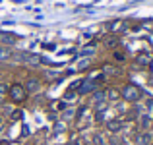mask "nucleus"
I'll return each instance as SVG.
<instances>
[{
  "instance_id": "obj_1",
  "label": "nucleus",
  "mask_w": 153,
  "mask_h": 145,
  "mask_svg": "<svg viewBox=\"0 0 153 145\" xmlns=\"http://www.w3.org/2000/svg\"><path fill=\"white\" fill-rule=\"evenodd\" d=\"M16 60H22L25 64H31V66H37V64L43 62V58L39 54H29V52H22V54L16 56Z\"/></svg>"
},
{
  "instance_id": "obj_2",
  "label": "nucleus",
  "mask_w": 153,
  "mask_h": 145,
  "mask_svg": "<svg viewBox=\"0 0 153 145\" xmlns=\"http://www.w3.org/2000/svg\"><path fill=\"white\" fill-rule=\"evenodd\" d=\"M122 97L126 101H138L140 97H142V91H140L136 85H126L122 89Z\"/></svg>"
},
{
  "instance_id": "obj_3",
  "label": "nucleus",
  "mask_w": 153,
  "mask_h": 145,
  "mask_svg": "<svg viewBox=\"0 0 153 145\" xmlns=\"http://www.w3.org/2000/svg\"><path fill=\"white\" fill-rule=\"evenodd\" d=\"M10 97L14 101H18V103H22L23 99H25V89H23V85H18V83H14V85L10 87Z\"/></svg>"
},
{
  "instance_id": "obj_4",
  "label": "nucleus",
  "mask_w": 153,
  "mask_h": 145,
  "mask_svg": "<svg viewBox=\"0 0 153 145\" xmlns=\"http://www.w3.org/2000/svg\"><path fill=\"white\" fill-rule=\"evenodd\" d=\"M95 87H97V81H95V79H82L78 91H79V95H85V93H91Z\"/></svg>"
},
{
  "instance_id": "obj_5",
  "label": "nucleus",
  "mask_w": 153,
  "mask_h": 145,
  "mask_svg": "<svg viewBox=\"0 0 153 145\" xmlns=\"http://www.w3.org/2000/svg\"><path fill=\"white\" fill-rule=\"evenodd\" d=\"M18 41V37H16V35H12V33H4V31H0V43H2V45H14V43Z\"/></svg>"
},
{
  "instance_id": "obj_6",
  "label": "nucleus",
  "mask_w": 153,
  "mask_h": 145,
  "mask_svg": "<svg viewBox=\"0 0 153 145\" xmlns=\"http://www.w3.org/2000/svg\"><path fill=\"white\" fill-rule=\"evenodd\" d=\"M39 87H41V83H39V79L31 78V79H27V83L23 85V89H25V91H29V93H33V91H37Z\"/></svg>"
},
{
  "instance_id": "obj_7",
  "label": "nucleus",
  "mask_w": 153,
  "mask_h": 145,
  "mask_svg": "<svg viewBox=\"0 0 153 145\" xmlns=\"http://www.w3.org/2000/svg\"><path fill=\"white\" fill-rule=\"evenodd\" d=\"M107 128H108L111 132H118L120 128H122V122H120V120H112V122H108Z\"/></svg>"
},
{
  "instance_id": "obj_8",
  "label": "nucleus",
  "mask_w": 153,
  "mask_h": 145,
  "mask_svg": "<svg viewBox=\"0 0 153 145\" xmlns=\"http://www.w3.org/2000/svg\"><path fill=\"white\" fill-rule=\"evenodd\" d=\"M10 56H12L10 47H0V60H6V58H10Z\"/></svg>"
},
{
  "instance_id": "obj_9",
  "label": "nucleus",
  "mask_w": 153,
  "mask_h": 145,
  "mask_svg": "<svg viewBox=\"0 0 153 145\" xmlns=\"http://www.w3.org/2000/svg\"><path fill=\"white\" fill-rule=\"evenodd\" d=\"M136 141H138L140 145H146L147 141H149V135H147V134H143V135H138V138H136Z\"/></svg>"
},
{
  "instance_id": "obj_10",
  "label": "nucleus",
  "mask_w": 153,
  "mask_h": 145,
  "mask_svg": "<svg viewBox=\"0 0 153 145\" xmlns=\"http://www.w3.org/2000/svg\"><path fill=\"white\" fill-rule=\"evenodd\" d=\"M52 108H54V110H64V108H66V103H64V101H56V103L52 104Z\"/></svg>"
},
{
  "instance_id": "obj_11",
  "label": "nucleus",
  "mask_w": 153,
  "mask_h": 145,
  "mask_svg": "<svg viewBox=\"0 0 153 145\" xmlns=\"http://www.w3.org/2000/svg\"><path fill=\"white\" fill-rule=\"evenodd\" d=\"M118 97H120V93L116 89H111V91H108V99H111V101H116Z\"/></svg>"
},
{
  "instance_id": "obj_12",
  "label": "nucleus",
  "mask_w": 153,
  "mask_h": 145,
  "mask_svg": "<svg viewBox=\"0 0 153 145\" xmlns=\"http://www.w3.org/2000/svg\"><path fill=\"white\" fill-rule=\"evenodd\" d=\"M105 95H107V93H103V91H99V93H95V95H93V101H95V103H101V101L105 99Z\"/></svg>"
},
{
  "instance_id": "obj_13",
  "label": "nucleus",
  "mask_w": 153,
  "mask_h": 145,
  "mask_svg": "<svg viewBox=\"0 0 153 145\" xmlns=\"http://www.w3.org/2000/svg\"><path fill=\"white\" fill-rule=\"evenodd\" d=\"M93 52H95L93 47H87V48H83V50H82V56H89V54H93Z\"/></svg>"
},
{
  "instance_id": "obj_14",
  "label": "nucleus",
  "mask_w": 153,
  "mask_h": 145,
  "mask_svg": "<svg viewBox=\"0 0 153 145\" xmlns=\"http://www.w3.org/2000/svg\"><path fill=\"white\" fill-rule=\"evenodd\" d=\"M105 45H107V47H116V39H108V41H105Z\"/></svg>"
},
{
  "instance_id": "obj_15",
  "label": "nucleus",
  "mask_w": 153,
  "mask_h": 145,
  "mask_svg": "<svg viewBox=\"0 0 153 145\" xmlns=\"http://www.w3.org/2000/svg\"><path fill=\"white\" fill-rule=\"evenodd\" d=\"M114 58H116V60H124V54H120V52H114Z\"/></svg>"
},
{
  "instance_id": "obj_16",
  "label": "nucleus",
  "mask_w": 153,
  "mask_h": 145,
  "mask_svg": "<svg viewBox=\"0 0 153 145\" xmlns=\"http://www.w3.org/2000/svg\"><path fill=\"white\" fill-rule=\"evenodd\" d=\"M6 91H8V87H6V85H0V95H4Z\"/></svg>"
},
{
  "instance_id": "obj_17",
  "label": "nucleus",
  "mask_w": 153,
  "mask_h": 145,
  "mask_svg": "<svg viewBox=\"0 0 153 145\" xmlns=\"http://www.w3.org/2000/svg\"><path fill=\"white\" fill-rule=\"evenodd\" d=\"M0 145H10V143H8V141H0Z\"/></svg>"
},
{
  "instance_id": "obj_18",
  "label": "nucleus",
  "mask_w": 153,
  "mask_h": 145,
  "mask_svg": "<svg viewBox=\"0 0 153 145\" xmlns=\"http://www.w3.org/2000/svg\"><path fill=\"white\" fill-rule=\"evenodd\" d=\"M2 101H4V95H0V104H2Z\"/></svg>"
},
{
  "instance_id": "obj_19",
  "label": "nucleus",
  "mask_w": 153,
  "mask_h": 145,
  "mask_svg": "<svg viewBox=\"0 0 153 145\" xmlns=\"http://www.w3.org/2000/svg\"><path fill=\"white\" fill-rule=\"evenodd\" d=\"M0 124H2V116H0Z\"/></svg>"
}]
</instances>
